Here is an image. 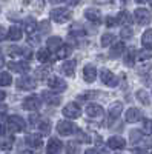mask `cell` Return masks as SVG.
<instances>
[{
  "mask_svg": "<svg viewBox=\"0 0 152 154\" xmlns=\"http://www.w3.org/2000/svg\"><path fill=\"white\" fill-rule=\"evenodd\" d=\"M71 17H72V12L66 8H54L51 11V19L57 23H65L71 20Z\"/></svg>",
  "mask_w": 152,
  "mask_h": 154,
  "instance_id": "cell-1",
  "label": "cell"
},
{
  "mask_svg": "<svg viewBox=\"0 0 152 154\" xmlns=\"http://www.w3.org/2000/svg\"><path fill=\"white\" fill-rule=\"evenodd\" d=\"M25 120L20 117V116H9L8 119V130L11 133H20L25 130Z\"/></svg>",
  "mask_w": 152,
  "mask_h": 154,
  "instance_id": "cell-2",
  "label": "cell"
},
{
  "mask_svg": "<svg viewBox=\"0 0 152 154\" xmlns=\"http://www.w3.org/2000/svg\"><path fill=\"white\" fill-rule=\"evenodd\" d=\"M75 131H77V128H75V125L69 120H60L58 125H57V133L60 136H71Z\"/></svg>",
  "mask_w": 152,
  "mask_h": 154,
  "instance_id": "cell-3",
  "label": "cell"
},
{
  "mask_svg": "<svg viewBox=\"0 0 152 154\" xmlns=\"http://www.w3.org/2000/svg\"><path fill=\"white\" fill-rule=\"evenodd\" d=\"M134 17H135V22L138 25H148L151 22V19H152V14H151V11L146 9V8H138L134 12Z\"/></svg>",
  "mask_w": 152,
  "mask_h": 154,
  "instance_id": "cell-4",
  "label": "cell"
},
{
  "mask_svg": "<svg viewBox=\"0 0 152 154\" xmlns=\"http://www.w3.org/2000/svg\"><path fill=\"white\" fill-rule=\"evenodd\" d=\"M80 114H82L80 106L77 103H74V102H71V103H68L63 108V116L66 119H77V117H80Z\"/></svg>",
  "mask_w": 152,
  "mask_h": 154,
  "instance_id": "cell-5",
  "label": "cell"
},
{
  "mask_svg": "<svg viewBox=\"0 0 152 154\" xmlns=\"http://www.w3.org/2000/svg\"><path fill=\"white\" fill-rule=\"evenodd\" d=\"M40 103H42V100H40L39 96H29V97H26L23 100L22 106L25 109H28V111H37L40 108Z\"/></svg>",
  "mask_w": 152,
  "mask_h": 154,
  "instance_id": "cell-6",
  "label": "cell"
},
{
  "mask_svg": "<svg viewBox=\"0 0 152 154\" xmlns=\"http://www.w3.org/2000/svg\"><path fill=\"white\" fill-rule=\"evenodd\" d=\"M35 86H37L35 80L32 79V77H29V75H23V77H20V79L17 80V88L23 89V91H29V89H34Z\"/></svg>",
  "mask_w": 152,
  "mask_h": 154,
  "instance_id": "cell-7",
  "label": "cell"
},
{
  "mask_svg": "<svg viewBox=\"0 0 152 154\" xmlns=\"http://www.w3.org/2000/svg\"><path fill=\"white\" fill-rule=\"evenodd\" d=\"M48 85L52 91H65L66 89V82L57 75H51L48 79Z\"/></svg>",
  "mask_w": 152,
  "mask_h": 154,
  "instance_id": "cell-8",
  "label": "cell"
},
{
  "mask_svg": "<svg viewBox=\"0 0 152 154\" xmlns=\"http://www.w3.org/2000/svg\"><path fill=\"white\" fill-rule=\"evenodd\" d=\"M100 79H101V82H103L105 85H108V86H115L117 85L115 75H114L112 71H109V69H101L100 71Z\"/></svg>",
  "mask_w": 152,
  "mask_h": 154,
  "instance_id": "cell-9",
  "label": "cell"
},
{
  "mask_svg": "<svg viewBox=\"0 0 152 154\" xmlns=\"http://www.w3.org/2000/svg\"><path fill=\"white\" fill-rule=\"evenodd\" d=\"M121 109H123V105L120 103V102H117V103H114L111 108H109V116H108V125L111 126L114 120H117L118 119V116L121 114Z\"/></svg>",
  "mask_w": 152,
  "mask_h": 154,
  "instance_id": "cell-10",
  "label": "cell"
},
{
  "mask_svg": "<svg viewBox=\"0 0 152 154\" xmlns=\"http://www.w3.org/2000/svg\"><path fill=\"white\" fill-rule=\"evenodd\" d=\"M8 68L14 72H26L29 69V62L28 60H23V62H9L8 63Z\"/></svg>",
  "mask_w": 152,
  "mask_h": 154,
  "instance_id": "cell-11",
  "label": "cell"
},
{
  "mask_svg": "<svg viewBox=\"0 0 152 154\" xmlns=\"http://www.w3.org/2000/svg\"><path fill=\"white\" fill-rule=\"evenodd\" d=\"M42 136L43 134H28L26 137H25V142H26L28 146H31V148H40L43 145Z\"/></svg>",
  "mask_w": 152,
  "mask_h": 154,
  "instance_id": "cell-12",
  "label": "cell"
},
{
  "mask_svg": "<svg viewBox=\"0 0 152 154\" xmlns=\"http://www.w3.org/2000/svg\"><path fill=\"white\" fill-rule=\"evenodd\" d=\"M85 17L92 22L94 25H100L101 23V14H100V11L98 9H92V8H88L85 11Z\"/></svg>",
  "mask_w": 152,
  "mask_h": 154,
  "instance_id": "cell-13",
  "label": "cell"
},
{
  "mask_svg": "<svg viewBox=\"0 0 152 154\" xmlns=\"http://www.w3.org/2000/svg\"><path fill=\"white\" fill-rule=\"evenodd\" d=\"M108 146L111 149H123L126 146V140L120 136H112L109 140H108Z\"/></svg>",
  "mask_w": 152,
  "mask_h": 154,
  "instance_id": "cell-14",
  "label": "cell"
},
{
  "mask_svg": "<svg viewBox=\"0 0 152 154\" xmlns=\"http://www.w3.org/2000/svg\"><path fill=\"white\" fill-rule=\"evenodd\" d=\"M83 77H85L86 82L92 83L95 80V77H97V68L94 65H91V63H89V65H86L83 68Z\"/></svg>",
  "mask_w": 152,
  "mask_h": 154,
  "instance_id": "cell-15",
  "label": "cell"
},
{
  "mask_svg": "<svg viewBox=\"0 0 152 154\" xmlns=\"http://www.w3.org/2000/svg\"><path fill=\"white\" fill-rule=\"evenodd\" d=\"M40 96H42V100H45L48 105H58L60 102H61V99L57 94L51 93V91H42Z\"/></svg>",
  "mask_w": 152,
  "mask_h": 154,
  "instance_id": "cell-16",
  "label": "cell"
},
{
  "mask_svg": "<svg viewBox=\"0 0 152 154\" xmlns=\"http://www.w3.org/2000/svg\"><path fill=\"white\" fill-rule=\"evenodd\" d=\"M61 148H63V143L60 142V140L57 139V137H52V139H49V142H48V145H46V151L48 152H58V151H61Z\"/></svg>",
  "mask_w": 152,
  "mask_h": 154,
  "instance_id": "cell-17",
  "label": "cell"
},
{
  "mask_svg": "<svg viewBox=\"0 0 152 154\" xmlns=\"http://www.w3.org/2000/svg\"><path fill=\"white\" fill-rule=\"evenodd\" d=\"M69 34L74 35V37H83V35H86V29H85V26L82 23L75 22L69 26Z\"/></svg>",
  "mask_w": 152,
  "mask_h": 154,
  "instance_id": "cell-18",
  "label": "cell"
},
{
  "mask_svg": "<svg viewBox=\"0 0 152 154\" xmlns=\"http://www.w3.org/2000/svg\"><path fill=\"white\" fill-rule=\"evenodd\" d=\"M142 119V111L138 108H129L128 111H126V120L134 123V122H138Z\"/></svg>",
  "mask_w": 152,
  "mask_h": 154,
  "instance_id": "cell-19",
  "label": "cell"
},
{
  "mask_svg": "<svg viewBox=\"0 0 152 154\" xmlns=\"http://www.w3.org/2000/svg\"><path fill=\"white\" fill-rule=\"evenodd\" d=\"M86 114L89 116V117H98V116L103 114V108L98 103H89L86 106Z\"/></svg>",
  "mask_w": 152,
  "mask_h": 154,
  "instance_id": "cell-20",
  "label": "cell"
},
{
  "mask_svg": "<svg viewBox=\"0 0 152 154\" xmlns=\"http://www.w3.org/2000/svg\"><path fill=\"white\" fill-rule=\"evenodd\" d=\"M8 38L9 40H14V42L20 40L22 38V28L17 26V25H12V26L9 28V31H8Z\"/></svg>",
  "mask_w": 152,
  "mask_h": 154,
  "instance_id": "cell-21",
  "label": "cell"
},
{
  "mask_svg": "<svg viewBox=\"0 0 152 154\" xmlns=\"http://www.w3.org/2000/svg\"><path fill=\"white\" fill-rule=\"evenodd\" d=\"M72 53V48L69 45H61L58 49H55V59H66Z\"/></svg>",
  "mask_w": 152,
  "mask_h": 154,
  "instance_id": "cell-22",
  "label": "cell"
},
{
  "mask_svg": "<svg viewBox=\"0 0 152 154\" xmlns=\"http://www.w3.org/2000/svg\"><path fill=\"white\" fill-rule=\"evenodd\" d=\"M12 145H14V136H5L2 140H0V149L2 151H9L12 148Z\"/></svg>",
  "mask_w": 152,
  "mask_h": 154,
  "instance_id": "cell-23",
  "label": "cell"
},
{
  "mask_svg": "<svg viewBox=\"0 0 152 154\" xmlns=\"http://www.w3.org/2000/svg\"><path fill=\"white\" fill-rule=\"evenodd\" d=\"M23 26H25V31H26L28 34H34L35 29H37V22H35L34 17H28V19H25Z\"/></svg>",
  "mask_w": 152,
  "mask_h": 154,
  "instance_id": "cell-24",
  "label": "cell"
},
{
  "mask_svg": "<svg viewBox=\"0 0 152 154\" xmlns=\"http://www.w3.org/2000/svg\"><path fill=\"white\" fill-rule=\"evenodd\" d=\"M75 65H77V62H75V60H66V62L61 65V71L65 72L66 75L72 77V75H74V68H75Z\"/></svg>",
  "mask_w": 152,
  "mask_h": 154,
  "instance_id": "cell-25",
  "label": "cell"
},
{
  "mask_svg": "<svg viewBox=\"0 0 152 154\" xmlns=\"http://www.w3.org/2000/svg\"><path fill=\"white\" fill-rule=\"evenodd\" d=\"M46 45H48V48L49 49H58L61 45H63V40H61V37H58V35H54V37H49L48 40H46Z\"/></svg>",
  "mask_w": 152,
  "mask_h": 154,
  "instance_id": "cell-26",
  "label": "cell"
},
{
  "mask_svg": "<svg viewBox=\"0 0 152 154\" xmlns=\"http://www.w3.org/2000/svg\"><path fill=\"white\" fill-rule=\"evenodd\" d=\"M123 51H124V43H123V42H118V43H115V45L111 48L109 56H111L112 59H114V57H118V56L123 54Z\"/></svg>",
  "mask_w": 152,
  "mask_h": 154,
  "instance_id": "cell-27",
  "label": "cell"
},
{
  "mask_svg": "<svg viewBox=\"0 0 152 154\" xmlns=\"http://www.w3.org/2000/svg\"><path fill=\"white\" fill-rule=\"evenodd\" d=\"M117 22H118L120 25H131L132 17H131V14H129L128 11H120L118 16H117Z\"/></svg>",
  "mask_w": 152,
  "mask_h": 154,
  "instance_id": "cell-28",
  "label": "cell"
},
{
  "mask_svg": "<svg viewBox=\"0 0 152 154\" xmlns=\"http://www.w3.org/2000/svg\"><path fill=\"white\" fill-rule=\"evenodd\" d=\"M37 59H39V62H42V63H46L51 59V49L49 48L39 49V53H37Z\"/></svg>",
  "mask_w": 152,
  "mask_h": 154,
  "instance_id": "cell-29",
  "label": "cell"
},
{
  "mask_svg": "<svg viewBox=\"0 0 152 154\" xmlns=\"http://www.w3.org/2000/svg\"><path fill=\"white\" fill-rule=\"evenodd\" d=\"M135 54H137V53H135L134 48H131L128 53L124 54V63H126L128 66H134V63H135Z\"/></svg>",
  "mask_w": 152,
  "mask_h": 154,
  "instance_id": "cell-30",
  "label": "cell"
},
{
  "mask_svg": "<svg viewBox=\"0 0 152 154\" xmlns=\"http://www.w3.org/2000/svg\"><path fill=\"white\" fill-rule=\"evenodd\" d=\"M142 45L146 48H152V29L145 31V34L142 35Z\"/></svg>",
  "mask_w": 152,
  "mask_h": 154,
  "instance_id": "cell-31",
  "label": "cell"
},
{
  "mask_svg": "<svg viewBox=\"0 0 152 154\" xmlns=\"http://www.w3.org/2000/svg\"><path fill=\"white\" fill-rule=\"evenodd\" d=\"M12 83L9 72H0V86H9Z\"/></svg>",
  "mask_w": 152,
  "mask_h": 154,
  "instance_id": "cell-32",
  "label": "cell"
},
{
  "mask_svg": "<svg viewBox=\"0 0 152 154\" xmlns=\"http://www.w3.org/2000/svg\"><path fill=\"white\" fill-rule=\"evenodd\" d=\"M142 137H143L142 131H138V130H132V131H131V134H129V142H131V143H138V142L142 140Z\"/></svg>",
  "mask_w": 152,
  "mask_h": 154,
  "instance_id": "cell-33",
  "label": "cell"
},
{
  "mask_svg": "<svg viewBox=\"0 0 152 154\" xmlns=\"http://www.w3.org/2000/svg\"><path fill=\"white\" fill-rule=\"evenodd\" d=\"M138 59L140 60H148V59H152V48H146L143 46V49L138 53Z\"/></svg>",
  "mask_w": 152,
  "mask_h": 154,
  "instance_id": "cell-34",
  "label": "cell"
},
{
  "mask_svg": "<svg viewBox=\"0 0 152 154\" xmlns=\"http://www.w3.org/2000/svg\"><path fill=\"white\" fill-rule=\"evenodd\" d=\"M39 128H40V133H42L43 136H46V134L51 133V122H49V120H42V122L39 123Z\"/></svg>",
  "mask_w": 152,
  "mask_h": 154,
  "instance_id": "cell-35",
  "label": "cell"
},
{
  "mask_svg": "<svg viewBox=\"0 0 152 154\" xmlns=\"http://www.w3.org/2000/svg\"><path fill=\"white\" fill-rule=\"evenodd\" d=\"M137 99L140 100L143 105H149V96H148V93L145 91V89H138L137 91Z\"/></svg>",
  "mask_w": 152,
  "mask_h": 154,
  "instance_id": "cell-36",
  "label": "cell"
},
{
  "mask_svg": "<svg viewBox=\"0 0 152 154\" xmlns=\"http://www.w3.org/2000/svg\"><path fill=\"white\" fill-rule=\"evenodd\" d=\"M114 40H115V35L111 34V32H106V34H103V37H101V45H103V46H109Z\"/></svg>",
  "mask_w": 152,
  "mask_h": 154,
  "instance_id": "cell-37",
  "label": "cell"
},
{
  "mask_svg": "<svg viewBox=\"0 0 152 154\" xmlns=\"http://www.w3.org/2000/svg\"><path fill=\"white\" fill-rule=\"evenodd\" d=\"M49 68L48 66H40V68H37L35 69V77H37V79H45V77L49 74Z\"/></svg>",
  "mask_w": 152,
  "mask_h": 154,
  "instance_id": "cell-38",
  "label": "cell"
},
{
  "mask_svg": "<svg viewBox=\"0 0 152 154\" xmlns=\"http://www.w3.org/2000/svg\"><path fill=\"white\" fill-rule=\"evenodd\" d=\"M75 134H77V139L80 140V142H91V137L89 136H86V133L85 131H82V130H77L75 131Z\"/></svg>",
  "mask_w": 152,
  "mask_h": 154,
  "instance_id": "cell-39",
  "label": "cell"
},
{
  "mask_svg": "<svg viewBox=\"0 0 152 154\" xmlns=\"http://www.w3.org/2000/svg\"><path fill=\"white\" fill-rule=\"evenodd\" d=\"M49 31H51V23L48 20H42V23H40V32L42 34H49Z\"/></svg>",
  "mask_w": 152,
  "mask_h": 154,
  "instance_id": "cell-40",
  "label": "cell"
},
{
  "mask_svg": "<svg viewBox=\"0 0 152 154\" xmlns=\"http://www.w3.org/2000/svg\"><path fill=\"white\" fill-rule=\"evenodd\" d=\"M79 149H80V146H79L77 142H68L66 143V151L68 152H79Z\"/></svg>",
  "mask_w": 152,
  "mask_h": 154,
  "instance_id": "cell-41",
  "label": "cell"
},
{
  "mask_svg": "<svg viewBox=\"0 0 152 154\" xmlns=\"http://www.w3.org/2000/svg\"><path fill=\"white\" fill-rule=\"evenodd\" d=\"M143 133L152 134V120H143Z\"/></svg>",
  "mask_w": 152,
  "mask_h": 154,
  "instance_id": "cell-42",
  "label": "cell"
},
{
  "mask_svg": "<svg viewBox=\"0 0 152 154\" xmlns=\"http://www.w3.org/2000/svg\"><path fill=\"white\" fill-rule=\"evenodd\" d=\"M100 93L98 91H86L82 97H80V100H88V99H94V97H97Z\"/></svg>",
  "mask_w": 152,
  "mask_h": 154,
  "instance_id": "cell-43",
  "label": "cell"
},
{
  "mask_svg": "<svg viewBox=\"0 0 152 154\" xmlns=\"http://www.w3.org/2000/svg\"><path fill=\"white\" fill-rule=\"evenodd\" d=\"M120 35H121L123 38H129V37H132V29H131L129 26H124V28L121 29Z\"/></svg>",
  "mask_w": 152,
  "mask_h": 154,
  "instance_id": "cell-44",
  "label": "cell"
},
{
  "mask_svg": "<svg viewBox=\"0 0 152 154\" xmlns=\"http://www.w3.org/2000/svg\"><path fill=\"white\" fill-rule=\"evenodd\" d=\"M118 22H117V19L115 17H106V25H108V26H114V25H117Z\"/></svg>",
  "mask_w": 152,
  "mask_h": 154,
  "instance_id": "cell-45",
  "label": "cell"
},
{
  "mask_svg": "<svg viewBox=\"0 0 152 154\" xmlns=\"http://www.w3.org/2000/svg\"><path fill=\"white\" fill-rule=\"evenodd\" d=\"M5 37H8V32L5 31V28H3V26H0V42L5 40Z\"/></svg>",
  "mask_w": 152,
  "mask_h": 154,
  "instance_id": "cell-46",
  "label": "cell"
},
{
  "mask_svg": "<svg viewBox=\"0 0 152 154\" xmlns=\"http://www.w3.org/2000/svg\"><path fill=\"white\" fill-rule=\"evenodd\" d=\"M95 3H98V5H108V3H112L114 0H94Z\"/></svg>",
  "mask_w": 152,
  "mask_h": 154,
  "instance_id": "cell-47",
  "label": "cell"
},
{
  "mask_svg": "<svg viewBox=\"0 0 152 154\" xmlns=\"http://www.w3.org/2000/svg\"><path fill=\"white\" fill-rule=\"evenodd\" d=\"M68 2V5H71V6H75V5H79L82 0H66Z\"/></svg>",
  "mask_w": 152,
  "mask_h": 154,
  "instance_id": "cell-48",
  "label": "cell"
},
{
  "mask_svg": "<svg viewBox=\"0 0 152 154\" xmlns=\"http://www.w3.org/2000/svg\"><path fill=\"white\" fill-rule=\"evenodd\" d=\"M37 119H39V116H37V114H32V116H31V117H29V120H31V123H35V122H37Z\"/></svg>",
  "mask_w": 152,
  "mask_h": 154,
  "instance_id": "cell-49",
  "label": "cell"
},
{
  "mask_svg": "<svg viewBox=\"0 0 152 154\" xmlns=\"http://www.w3.org/2000/svg\"><path fill=\"white\" fill-rule=\"evenodd\" d=\"M6 105H0V116H2V114H6Z\"/></svg>",
  "mask_w": 152,
  "mask_h": 154,
  "instance_id": "cell-50",
  "label": "cell"
},
{
  "mask_svg": "<svg viewBox=\"0 0 152 154\" xmlns=\"http://www.w3.org/2000/svg\"><path fill=\"white\" fill-rule=\"evenodd\" d=\"M3 63H5V59H3V54H2V51H0V68L3 66Z\"/></svg>",
  "mask_w": 152,
  "mask_h": 154,
  "instance_id": "cell-51",
  "label": "cell"
},
{
  "mask_svg": "<svg viewBox=\"0 0 152 154\" xmlns=\"http://www.w3.org/2000/svg\"><path fill=\"white\" fill-rule=\"evenodd\" d=\"M5 97H6V93L0 89V102H2V100H5Z\"/></svg>",
  "mask_w": 152,
  "mask_h": 154,
  "instance_id": "cell-52",
  "label": "cell"
},
{
  "mask_svg": "<svg viewBox=\"0 0 152 154\" xmlns=\"http://www.w3.org/2000/svg\"><path fill=\"white\" fill-rule=\"evenodd\" d=\"M137 3H146V2H152V0H135Z\"/></svg>",
  "mask_w": 152,
  "mask_h": 154,
  "instance_id": "cell-53",
  "label": "cell"
},
{
  "mask_svg": "<svg viewBox=\"0 0 152 154\" xmlns=\"http://www.w3.org/2000/svg\"><path fill=\"white\" fill-rule=\"evenodd\" d=\"M3 133H5V126H3V125H0V136H2Z\"/></svg>",
  "mask_w": 152,
  "mask_h": 154,
  "instance_id": "cell-54",
  "label": "cell"
},
{
  "mask_svg": "<svg viewBox=\"0 0 152 154\" xmlns=\"http://www.w3.org/2000/svg\"><path fill=\"white\" fill-rule=\"evenodd\" d=\"M51 3H58V2H61V0H49Z\"/></svg>",
  "mask_w": 152,
  "mask_h": 154,
  "instance_id": "cell-55",
  "label": "cell"
}]
</instances>
